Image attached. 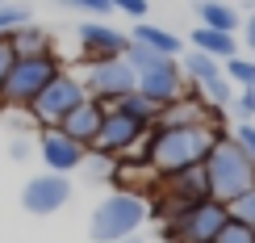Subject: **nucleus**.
<instances>
[{
	"mask_svg": "<svg viewBox=\"0 0 255 243\" xmlns=\"http://www.w3.org/2000/svg\"><path fill=\"white\" fill-rule=\"evenodd\" d=\"M222 126L218 122H159L146 130V143H142V164L151 168L155 176H167V172H180V168H197L209 160Z\"/></svg>",
	"mask_w": 255,
	"mask_h": 243,
	"instance_id": "nucleus-1",
	"label": "nucleus"
},
{
	"mask_svg": "<svg viewBox=\"0 0 255 243\" xmlns=\"http://www.w3.org/2000/svg\"><path fill=\"white\" fill-rule=\"evenodd\" d=\"M146 218H151V197L118 189V193H109L97 210H92L88 235H92V243H122L126 235L142 231Z\"/></svg>",
	"mask_w": 255,
	"mask_h": 243,
	"instance_id": "nucleus-2",
	"label": "nucleus"
},
{
	"mask_svg": "<svg viewBox=\"0 0 255 243\" xmlns=\"http://www.w3.org/2000/svg\"><path fill=\"white\" fill-rule=\"evenodd\" d=\"M205 176H209V193L226 206V202H235L243 189L255 185V160L230 139V134H218L214 151H209V160H205Z\"/></svg>",
	"mask_w": 255,
	"mask_h": 243,
	"instance_id": "nucleus-3",
	"label": "nucleus"
},
{
	"mask_svg": "<svg viewBox=\"0 0 255 243\" xmlns=\"http://www.w3.org/2000/svg\"><path fill=\"white\" fill-rule=\"evenodd\" d=\"M63 71L59 55H25L8 67L4 84H0V109H29L38 101V92L46 88Z\"/></svg>",
	"mask_w": 255,
	"mask_h": 243,
	"instance_id": "nucleus-4",
	"label": "nucleus"
},
{
	"mask_svg": "<svg viewBox=\"0 0 255 243\" xmlns=\"http://www.w3.org/2000/svg\"><path fill=\"white\" fill-rule=\"evenodd\" d=\"M209 176H205V164L197 168H180V172H167L155 181V202H151V214L155 218H172L180 210L197 206V202H209Z\"/></svg>",
	"mask_w": 255,
	"mask_h": 243,
	"instance_id": "nucleus-5",
	"label": "nucleus"
},
{
	"mask_svg": "<svg viewBox=\"0 0 255 243\" xmlns=\"http://www.w3.org/2000/svg\"><path fill=\"white\" fill-rule=\"evenodd\" d=\"M226 223H230L226 206L218 197H209V202H197L172 218H163V243H214Z\"/></svg>",
	"mask_w": 255,
	"mask_h": 243,
	"instance_id": "nucleus-6",
	"label": "nucleus"
},
{
	"mask_svg": "<svg viewBox=\"0 0 255 243\" xmlns=\"http://www.w3.org/2000/svg\"><path fill=\"white\" fill-rule=\"evenodd\" d=\"M84 97H88V92H84V80L71 76V71H59V76L38 92V101L29 105L25 113H29V122H38V130H46V126H63V118H67Z\"/></svg>",
	"mask_w": 255,
	"mask_h": 243,
	"instance_id": "nucleus-7",
	"label": "nucleus"
},
{
	"mask_svg": "<svg viewBox=\"0 0 255 243\" xmlns=\"http://www.w3.org/2000/svg\"><path fill=\"white\" fill-rule=\"evenodd\" d=\"M142 143H146L142 122H134L122 109H105V122H101V134L92 143V151H105L113 160H142Z\"/></svg>",
	"mask_w": 255,
	"mask_h": 243,
	"instance_id": "nucleus-8",
	"label": "nucleus"
},
{
	"mask_svg": "<svg viewBox=\"0 0 255 243\" xmlns=\"http://www.w3.org/2000/svg\"><path fill=\"white\" fill-rule=\"evenodd\" d=\"M80 80H84V92H88L92 101H101L105 109H109L113 101H122L126 92L138 88V76H134V67L126 59H97V63L84 67Z\"/></svg>",
	"mask_w": 255,
	"mask_h": 243,
	"instance_id": "nucleus-9",
	"label": "nucleus"
},
{
	"mask_svg": "<svg viewBox=\"0 0 255 243\" xmlns=\"http://www.w3.org/2000/svg\"><path fill=\"white\" fill-rule=\"evenodd\" d=\"M180 67H184L188 84H197V88L205 92L209 105H222V109H226V105L235 101V84L226 80V67H222L214 55H201V50L188 46L184 55H180Z\"/></svg>",
	"mask_w": 255,
	"mask_h": 243,
	"instance_id": "nucleus-10",
	"label": "nucleus"
},
{
	"mask_svg": "<svg viewBox=\"0 0 255 243\" xmlns=\"http://www.w3.org/2000/svg\"><path fill=\"white\" fill-rule=\"evenodd\" d=\"M71 181L63 172H46V176H29L25 189H21V210L34 218H46V214H59L63 206L71 202Z\"/></svg>",
	"mask_w": 255,
	"mask_h": 243,
	"instance_id": "nucleus-11",
	"label": "nucleus"
},
{
	"mask_svg": "<svg viewBox=\"0 0 255 243\" xmlns=\"http://www.w3.org/2000/svg\"><path fill=\"white\" fill-rule=\"evenodd\" d=\"M138 92L151 97L155 105H163V109L180 105L188 97V76H184V67H180V59H163L159 67L142 71V76H138Z\"/></svg>",
	"mask_w": 255,
	"mask_h": 243,
	"instance_id": "nucleus-12",
	"label": "nucleus"
},
{
	"mask_svg": "<svg viewBox=\"0 0 255 243\" xmlns=\"http://www.w3.org/2000/svg\"><path fill=\"white\" fill-rule=\"evenodd\" d=\"M38 155L42 164H46V172H76V168H84V160H88V147H80L71 134H63L59 126H46V130H38Z\"/></svg>",
	"mask_w": 255,
	"mask_h": 243,
	"instance_id": "nucleus-13",
	"label": "nucleus"
},
{
	"mask_svg": "<svg viewBox=\"0 0 255 243\" xmlns=\"http://www.w3.org/2000/svg\"><path fill=\"white\" fill-rule=\"evenodd\" d=\"M76 38H80V55L88 63H97V59H122L126 46H130V34L105 25V21H84V25L76 29Z\"/></svg>",
	"mask_w": 255,
	"mask_h": 243,
	"instance_id": "nucleus-14",
	"label": "nucleus"
},
{
	"mask_svg": "<svg viewBox=\"0 0 255 243\" xmlns=\"http://www.w3.org/2000/svg\"><path fill=\"white\" fill-rule=\"evenodd\" d=\"M101 122H105V105H101V101H92V97H84L76 109L63 118L59 130H63V134H71L80 147H88V151H92V143H97V134H101Z\"/></svg>",
	"mask_w": 255,
	"mask_h": 243,
	"instance_id": "nucleus-15",
	"label": "nucleus"
},
{
	"mask_svg": "<svg viewBox=\"0 0 255 243\" xmlns=\"http://www.w3.org/2000/svg\"><path fill=\"white\" fill-rule=\"evenodd\" d=\"M130 38L134 42H142V46H151V50H159V55H163V59H180V55H184V42H180L176 34H172V29H163V25H151V21H138V25L130 29Z\"/></svg>",
	"mask_w": 255,
	"mask_h": 243,
	"instance_id": "nucleus-16",
	"label": "nucleus"
},
{
	"mask_svg": "<svg viewBox=\"0 0 255 243\" xmlns=\"http://www.w3.org/2000/svg\"><path fill=\"white\" fill-rule=\"evenodd\" d=\"M188 42H193V50L214 55L218 63H226V59L239 55V38L235 34H222V29H209V25H197L193 34H188Z\"/></svg>",
	"mask_w": 255,
	"mask_h": 243,
	"instance_id": "nucleus-17",
	"label": "nucleus"
},
{
	"mask_svg": "<svg viewBox=\"0 0 255 243\" xmlns=\"http://www.w3.org/2000/svg\"><path fill=\"white\" fill-rule=\"evenodd\" d=\"M109 109H122V113H130L134 122H142V126H146V130H151V126H159V122H163V113H167L163 105H155L151 97H142L138 88H134V92H126L122 101H113Z\"/></svg>",
	"mask_w": 255,
	"mask_h": 243,
	"instance_id": "nucleus-18",
	"label": "nucleus"
},
{
	"mask_svg": "<svg viewBox=\"0 0 255 243\" xmlns=\"http://www.w3.org/2000/svg\"><path fill=\"white\" fill-rule=\"evenodd\" d=\"M197 17H201V25L222 29V34H235V29L243 25V13H239V8H230L226 0H201Z\"/></svg>",
	"mask_w": 255,
	"mask_h": 243,
	"instance_id": "nucleus-19",
	"label": "nucleus"
},
{
	"mask_svg": "<svg viewBox=\"0 0 255 243\" xmlns=\"http://www.w3.org/2000/svg\"><path fill=\"white\" fill-rule=\"evenodd\" d=\"M13 50H17V59H25V55H55V38H50L46 29H38V25H21L13 34Z\"/></svg>",
	"mask_w": 255,
	"mask_h": 243,
	"instance_id": "nucleus-20",
	"label": "nucleus"
},
{
	"mask_svg": "<svg viewBox=\"0 0 255 243\" xmlns=\"http://www.w3.org/2000/svg\"><path fill=\"white\" fill-rule=\"evenodd\" d=\"M21 25H34V8L21 0H4L0 4V34H17Z\"/></svg>",
	"mask_w": 255,
	"mask_h": 243,
	"instance_id": "nucleus-21",
	"label": "nucleus"
},
{
	"mask_svg": "<svg viewBox=\"0 0 255 243\" xmlns=\"http://www.w3.org/2000/svg\"><path fill=\"white\" fill-rule=\"evenodd\" d=\"M222 67H226V80L235 84V88H255V59L235 55V59H226V63H222Z\"/></svg>",
	"mask_w": 255,
	"mask_h": 243,
	"instance_id": "nucleus-22",
	"label": "nucleus"
},
{
	"mask_svg": "<svg viewBox=\"0 0 255 243\" xmlns=\"http://www.w3.org/2000/svg\"><path fill=\"white\" fill-rule=\"evenodd\" d=\"M226 218H230V223H247V227H255V185L243 189L235 202H226Z\"/></svg>",
	"mask_w": 255,
	"mask_h": 243,
	"instance_id": "nucleus-23",
	"label": "nucleus"
},
{
	"mask_svg": "<svg viewBox=\"0 0 255 243\" xmlns=\"http://www.w3.org/2000/svg\"><path fill=\"white\" fill-rule=\"evenodd\" d=\"M84 168H88V181H113V168H118V160L105 151H88V160H84Z\"/></svg>",
	"mask_w": 255,
	"mask_h": 243,
	"instance_id": "nucleus-24",
	"label": "nucleus"
},
{
	"mask_svg": "<svg viewBox=\"0 0 255 243\" xmlns=\"http://www.w3.org/2000/svg\"><path fill=\"white\" fill-rule=\"evenodd\" d=\"M214 243H255V227H247V223H226V227L218 231Z\"/></svg>",
	"mask_w": 255,
	"mask_h": 243,
	"instance_id": "nucleus-25",
	"label": "nucleus"
},
{
	"mask_svg": "<svg viewBox=\"0 0 255 243\" xmlns=\"http://www.w3.org/2000/svg\"><path fill=\"white\" fill-rule=\"evenodd\" d=\"M230 109H235L239 122H255V88H239L235 101H230Z\"/></svg>",
	"mask_w": 255,
	"mask_h": 243,
	"instance_id": "nucleus-26",
	"label": "nucleus"
},
{
	"mask_svg": "<svg viewBox=\"0 0 255 243\" xmlns=\"http://www.w3.org/2000/svg\"><path fill=\"white\" fill-rule=\"evenodd\" d=\"M109 4H113V13H126L134 21H142L146 13H151V0H109Z\"/></svg>",
	"mask_w": 255,
	"mask_h": 243,
	"instance_id": "nucleus-27",
	"label": "nucleus"
},
{
	"mask_svg": "<svg viewBox=\"0 0 255 243\" xmlns=\"http://www.w3.org/2000/svg\"><path fill=\"white\" fill-rule=\"evenodd\" d=\"M230 139H235V143L243 147V151H247L251 160H255V122H239V126H235V134H230Z\"/></svg>",
	"mask_w": 255,
	"mask_h": 243,
	"instance_id": "nucleus-28",
	"label": "nucleus"
},
{
	"mask_svg": "<svg viewBox=\"0 0 255 243\" xmlns=\"http://www.w3.org/2000/svg\"><path fill=\"white\" fill-rule=\"evenodd\" d=\"M67 8H80V13H92V17H105V13H113V4L109 0H63Z\"/></svg>",
	"mask_w": 255,
	"mask_h": 243,
	"instance_id": "nucleus-29",
	"label": "nucleus"
},
{
	"mask_svg": "<svg viewBox=\"0 0 255 243\" xmlns=\"http://www.w3.org/2000/svg\"><path fill=\"white\" fill-rule=\"evenodd\" d=\"M17 63V50H13V34H0V84H4L8 67Z\"/></svg>",
	"mask_w": 255,
	"mask_h": 243,
	"instance_id": "nucleus-30",
	"label": "nucleus"
},
{
	"mask_svg": "<svg viewBox=\"0 0 255 243\" xmlns=\"http://www.w3.org/2000/svg\"><path fill=\"white\" fill-rule=\"evenodd\" d=\"M243 46H247L251 55H255V8L247 13V21H243Z\"/></svg>",
	"mask_w": 255,
	"mask_h": 243,
	"instance_id": "nucleus-31",
	"label": "nucleus"
},
{
	"mask_svg": "<svg viewBox=\"0 0 255 243\" xmlns=\"http://www.w3.org/2000/svg\"><path fill=\"white\" fill-rule=\"evenodd\" d=\"M8 160H29V139H21V134H17V139L8 143Z\"/></svg>",
	"mask_w": 255,
	"mask_h": 243,
	"instance_id": "nucleus-32",
	"label": "nucleus"
},
{
	"mask_svg": "<svg viewBox=\"0 0 255 243\" xmlns=\"http://www.w3.org/2000/svg\"><path fill=\"white\" fill-rule=\"evenodd\" d=\"M122 243H146V239H142V231H134V235H126Z\"/></svg>",
	"mask_w": 255,
	"mask_h": 243,
	"instance_id": "nucleus-33",
	"label": "nucleus"
},
{
	"mask_svg": "<svg viewBox=\"0 0 255 243\" xmlns=\"http://www.w3.org/2000/svg\"><path fill=\"white\" fill-rule=\"evenodd\" d=\"M0 4H4V0H0Z\"/></svg>",
	"mask_w": 255,
	"mask_h": 243,
	"instance_id": "nucleus-34",
	"label": "nucleus"
}]
</instances>
